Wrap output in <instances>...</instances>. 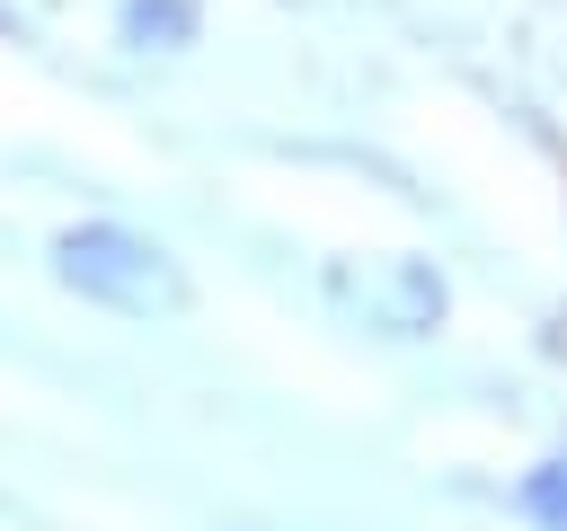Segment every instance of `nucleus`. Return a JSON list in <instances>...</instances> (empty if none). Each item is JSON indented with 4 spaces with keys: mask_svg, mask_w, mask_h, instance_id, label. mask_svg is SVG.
<instances>
[{
    "mask_svg": "<svg viewBox=\"0 0 567 531\" xmlns=\"http://www.w3.org/2000/svg\"><path fill=\"white\" fill-rule=\"evenodd\" d=\"M53 274H62L80 301L124 310V319H151V310H177V301H186L168 248L142 239V230H124V221H80V230H62V239H53Z\"/></svg>",
    "mask_w": 567,
    "mask_h": 531,
    "instance_id": "obj_1",
    "label": "nucleus"
},
{
    "mask_svg": "<svg viewBox=\"0 0 567 531\" xmlns=\"http://www.w3.org/2000/svg\"><path fill=\"white\" fill-rule=\"evenodd\" d=\"M124 35L133 44H186L195 35V9L186 0H124Z\"/></svg>",
    "mask_w": 567,
    "mask_h": 531,
    "instance_id": "obj_2",
    "label": "nucleus"
},
{
    "mask_svg": "<svg viewBox=\"0 0 567 531\" xmlns=\"http://www.w3.org/2000/svg\"><path fill=\"white\" fill-rule=\"evenodd\" d=\"M523 513H532L540 531H567V460H540V469L523 478Z\"/></svg>",
    "mask_w": 567,
    "mask_h": 531,
    "instance_id": "obj_3",
    "label": "nucleus"
}]
</instances>
